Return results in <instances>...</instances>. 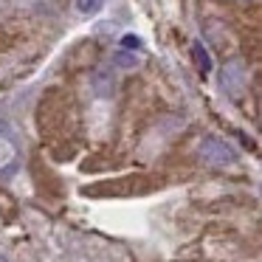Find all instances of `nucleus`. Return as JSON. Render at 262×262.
I'll list each match as a JSON object with an SVG mask.
<instances>
[{
	"instance_id": "nucleus-1",
	"label": "nucleus",
	"mask_w": 262,
	"mask_h": 262,
	"mask_svg": "<svg viewBox=\"0 0 262 262\" xmlns=\"http://www.w3.org/2000/svg\"><path fill=\"white\" fill-rule=\"evenodd\" d=\"M200 158H203V164L214 166V169L237 164V152L231 149V144H226L223 138H214V136L200 141Z\"/></svg>"
},
{
	"instance_id": "nucleus-2",
	"label": "nucleus",
	"mask_w": 262,
	"mask_h": 262,
	"mask_svg": "<svg viewBox=\"0 0 262 262\" xmlns=\"http://www.w3.org/2000/svg\"><path fill=\"white\" fill-rule=\"evenodd\" d=\"M243 82H245V74H243V65L239 62H231L226 71H223V85H226L231 93H239Z\"/></svg>"
},
{
	"instance_id": "nucleus-3",
	"label": "nucleus",
	"mask_w": 262,
	"mask_h": 262,
	"mask_svg": "<svg viewBox=\"0 0 262 262\" xmlns=\"http://www.w3.org/2000/svg\"><path fill=\"white\" fill-rule=\"evenodd\" d=\"M17 161V149H14V141L9 136H0V169H6Z\"/></svg>"
},
{
	"instance_id": "nucleus-4",
	"label": "nucleus",
	"mask_w": 262,
	"mask_h": 262,
	"mask_svg": "<svg viewBox=\"0 0 262 262\" xmlns=\"http://www.w3.org/2000/svg\"><path fill=\"white\" fill-rule=\"evenodd\" d=\"M93 91H96L99 96H110V93L116 91V79L107 71H99V74L93 76Z\"/></svg>"
},
{
	"instance_id": "nucleus-5",
	"label": "nucleus",
	"mask_w": 262,
	"mask_h": 262,
	"mask_svg": "<svg viewBox=\"0 0 262 262\" xmlns=\"http://www.w3.org/2000/svg\"><path fill=\"white\" fill-rule=\"evenodd\" d=\"M192 57H194V62H198V68L203 71V74H209L211 71V57L203 48V42H192Z\"/></svg>"
},
{
	"instance_id": "nucleus-6",
	"label": "nucleus",
	"mask_w": 262,
	"mask_h": 262,
	"mask_svg": "<svg viewBox=\"0 0 262 262\" xmlns=\"http://www.w3.org/2000/svg\"><path fill=\"white\" fill-rule=\"evenodd\" d=\"M113 65H119V68H136L138 65V57L133 51H119L113 57Z\"/></svg>"
},
{
	"instance_id": "nucleus-7",
	"label": "nucleus",
	"mask_w": 262,
	"mask_h": 262,
	"mask_svg": "<svg viewBox=\"0 0 262 262\" xmlns=\"http://www.w3.org/2000/svg\"><path fill=\"white\" fill-rule=\"evenodd\" d=\"M104 0H76V9H79L82 14H96L99 9H102Z\"/></svg>"
},
{
	"instance_id": "nucleus-8",
	"label": "nucleus",
	"mask_w": 262,
	"mask_h": 262,
	"mask_svg": "<svg viewBox=\"0 0 262 262\" xmlns=\"http://www.w3.org/2000/svg\"><path fill=\"white\" fill-rule=\"evenodd\" d=\"M121 46H124V51H133V48H141V40L136 34H124L121 37Z\"/></svg>"
}]
</instances>
